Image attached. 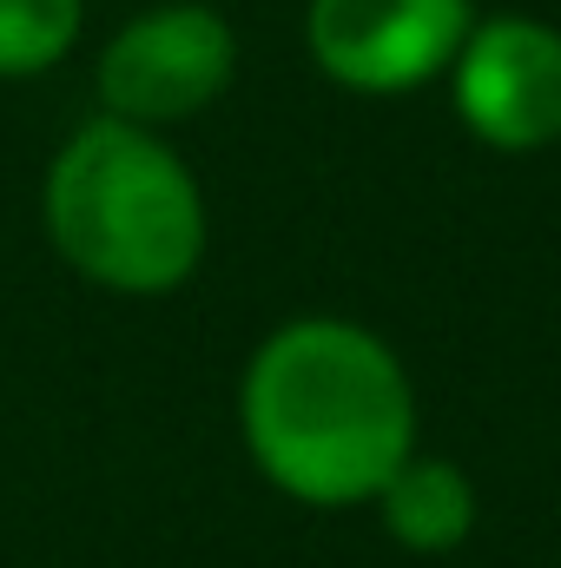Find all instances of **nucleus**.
Wrapping results in <instances>:
<instances>
[{"mask_svg": "<svg viewBox=\"0 0 561 568\" xmlns=\"http://www.w3.org/2000/svg\"><path fill=\"white\" fill-rule=\"evenodd\" d=\"M238 436L278 496L304 509H370L417 449V384L370 324L297 311L245 357Z\"/></svg>", "mask_w": 561, "mask_h": 568, "instance_id": "obj_1", "label": "nucleus"}, {"mask_svg": "<svg viewBox=\"0 0 561 568\" xmlns=\"http://www.w3.org/2000/svg\"><path fill=\"white\" fill-rule=\"evenodd\" d=\"M377 523L397 549L410 556H456L469 536H476V516H482V496L469 483V469L456 456H436V449H410L397 463V476L377 489Z\"/></svg>", "mask_w": 561, "mask_h": 568, "instance_id": "obj_6", "label": "nucleus"}, {"mask_svg": "<svg viewBox=\"0 0 561 568\" xmlns=\"http://www.w3.org/2000/svg\"><path fill=\"white\" fill-rule=\"evenodd\" d=\"M456 120L489 152H542L561 140V27L529 13L476 20L449 60Z\"/></svg>", "mask_w": 561, "mask_h": 568, "instance_id": "obj_5", "label": "nucleus"}, {"mask_svg": "<svg viewBox=\"0 0 561 568\" xmlns=\"http://www.w3.org/2000/svg\"><path fill=\"white\" fill-rule=\"evenodd\" d=\"M238 73V40L218 7L165 0L133 13L100 53V100L113 120L133 126H178L205 113Z\"/></svg>", "mask_w": 561, "mask_h": 568, "instance_id": "obj_3", "label": "nucleus"}, {"mask_svg": "<svg viewBox=\"0 0 561 568\" xmlns=\"http://www.w3.org/2000/svg\"><path fill=\"white\" fill-rule=\"evenodd\" d=\"M40 225L67 272L113 297H165L205 265V192L192 165L133 120H86L40 179Z\"/></svg>", "mask_w": 561, "mask_h": 568, "instance_id": "obj_2", "label": "nucleus"}, {"mask_svg": "<svg viewBox=\"0 0 561 568\" xmlns=\"http://www.w3.org/2000/svg\"><path fill=\"white\" fill-rule=\"evenodd\" d=\"M86 0H0V80L47 73L80 40Z\"/></svg>", "mask_w": 561, "mask_h": 568, "instance_id": "obj_7", "label": "nucleus"}, {"mask_svg": "<svg viewBox=\"0 0 561 568\" xmlns=\"http://www.w3.org/2000/svg\"><path fill=\"white\" fill-rule=\"evenodd\" d=\"M469 27V0H310L304 47L344 93L397 100L449 73Z\"/></svg>", "mask_w": 561, "mask_h": 568, "instance_id": "obj_4", "label": "nucleus"}]
</instances>
